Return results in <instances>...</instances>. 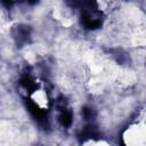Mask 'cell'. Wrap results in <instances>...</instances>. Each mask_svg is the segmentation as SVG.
Wrapping results in <instances>:
<instances>
[{"label":"cell","instance_id":"obj_2","mask_svg":"<svg viewBox=\"0 0 146 146\" xmlns=\"http://www.w3.org/2000/svg\"><path fill=\"white\" fill-rule=\"evenodd\" d=\"M144 136H145L144 125L140 123H135L129 125L124 130L122 138L127 145H137L139 144V139L144 140Z\"/></svg>","mask_w":146,"mask_h":146},{"label":"cell","instance_id":"obj_1","mask_svg":"<svg viewBox=\"0 0 146 146\" xmlns=\"http://www.w3.org/2000/svg\"><path fill=\"white\" fill-rule=\"evenodd\" d=\"M27 97L30 98V102H31L33 108L36 111L38 115L40 113H43L49 110L51 100H50V96H49V92L47 91V89H44L42 87H35L30 92V95Z\"/></svg>","mask_w":146,"mask_h":146}]
</instances>
